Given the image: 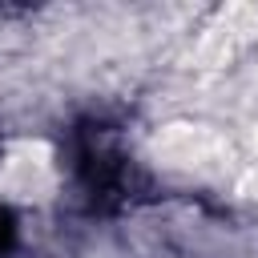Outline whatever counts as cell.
Segmentation results:
<instances>
[{
    "label": "cell",
    "instance_id": "obj_1",
    "mask_svg": "<svg viewBox=\"0 0 258 258\" xmlns=\"http://www.w3.org/2000/svg\"><path fill=\"white\" fill-rule=\"evenodd\" d=\"M69 173L73 194L89 214L125 210L141 189V169L125 133L109 121H81L69 145Z\"/></svg>",
    "mask_w": 258,
    "mask_h": 258
}]
</instances>
